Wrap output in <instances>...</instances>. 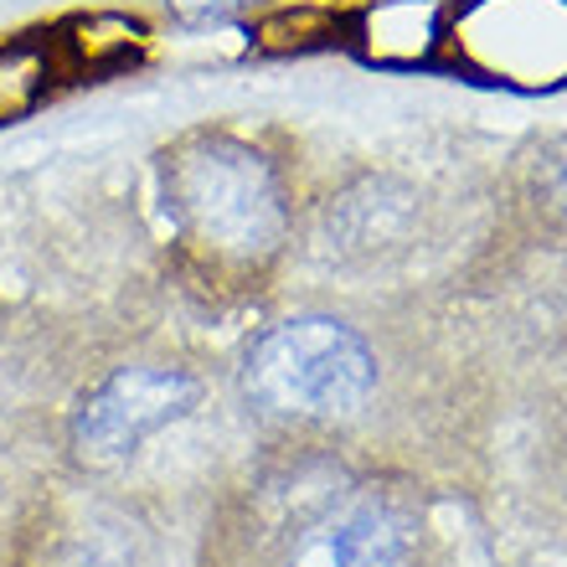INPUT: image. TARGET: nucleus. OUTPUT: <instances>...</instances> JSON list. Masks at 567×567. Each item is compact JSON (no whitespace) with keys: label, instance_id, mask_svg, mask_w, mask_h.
<instances>
[{"label":"nucleus","instance_id":"obj_5","mask_svg":"<svg viewBox=\"0 0 567 567\" xmlns=\"http://www.w3.org/2000/svg\"><path fill=\"white\" fill-rule=\"evenodd\" d=\"M243 6H254V0H171V11L181 21H217V16H233Z\"/></svg>","mask_w":567,"mask_h":567},{"label":"nucleus","instance_id":"obj_7","mask_svg":"<svg viewBox=\"0 0 567 567\" xmlns=\"http://www.w3.org/2000/svg\"><path fill=\"white\" fill-rule=\"evenodd\" d=\"M89 567H114V563H89Z\"/></svg>","mask_w":567,"mask_h":567},{"label":"nucleus","instance_id":"obj_4","mask_svg":"<svg viewBox=\"0 0 567 567\" xmlns=\"http://www.w3.org/2000/svg\"><path fill=\"white\" fill-rule=\"evenodd\" d=\"M408 522L382 495H346L299 522L279 567H403Z\"/></svg>","mask_w":567,"mask_h":567},{"label":"nucleus","instance_id":"obj_2","mask_svg":"<svg viewBox=\"0 0 567 567\" xmlns=\"http://www.w3.org/2000/svg\"><path fill=\"white\" fill-rule=\"evenodd\" d=\"M243 392L269 419H351L377 392V357L336 315H295L248 346Z\"/></svg>","mask_w":567,"mask_h":567},{"label":"nucleus","instance_id":"obj_3","mask_svg":"<svg viewBox=\"0 0 567 567\" xmlns=\"http://www.w3.org/2000/svg\"><path fill=\"white\" fill-rule=\"evenodd\" d=\"M196 377L165 361H135V367H114L104 382L83 392L73 413V449L78 460L93 470L124 464L145 439L171 429L196 408Z\"/></svg>","mask_w":567,"mask_h":567},{"label":"nucleus","instance_id":"obj_6","mask_svg":"<svg viewBox=\"0 0 567 567\" xmlns=\"http://www.w3.org/2000/svg\"><path fill=\"white\" fill-rule=\"evenodd\" d=\"M553 196H557V202H563V207H567V161L557 165V176H553Z\"/></svg>","mask_w":567,"mask_h":567},{"label":"nucleus","instance_id":"obj_1","mask_svg":"<svg viewBox=\"0 0 567 567\" xmlns=\"http://www.w3.org/2000/svg\"><path fill=\"white\" fill-rule=\"evenodd\" d=\"M161 207L181 254L212 279H264L289 243V192L258 145L223 130L161 155Z\"/></svg>","mask_w":567,"mask_h":567}]
</instances>
